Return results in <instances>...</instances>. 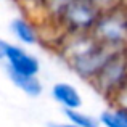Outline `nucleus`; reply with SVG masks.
Masks as SVG:
<instances>
[{
  "mask_svg": "<svg viewBox=\"0 0 127 127\" xmlns=\"http://www.w3.org/2000/svg\"><path fill=\"white\" fill-rule=\"evenodd\" d=\"M56 50L69 68L87 82H92L106 61L116 53L96 42L90 32L64 34L56 45Z\"/></svg>",
  "mask_w": 127,
  "mask_h": 127,
  "instance_id": "1",
  "label": "nucleus"
},
{
  "mask_svg": "<svg viewBox=\"0 0 127 127\" xmlns=\"http://www.w3.org/2000/svg\"><path fill=\"white\" fill-rule=\"evenodd\" d=\"M90 34L113 52H127V10L124 5L101 11Z\"/></svg>",
  "mask_w": 127,
  "mask_h": 127,
  "instance_id": "2",
  "label": "nucleus"
},
{
  "mask_svg": "<svg viewBox=\"0 0 127 127\" xmlns=\"http://www.w3.org/2000/svg\"><path fill=\"white\" fill-rule=\"evenodd\" d=\"M101 10L90 0H71L55 26L63 34H89L96 24Z\"/></svg>",
  "mask_w": 127,
  "mask_h": 127,
  "instance_id": "3",
  "label": "nucleus"
},
{
  "mask_svg": "<svg viewBox=\"0 0 127 127\" xmlns=\"http://www.w3.org/2000/svg\"><path fill=\"white\" fill-rule=\"evenodd\" d=\"M90 84L101 96L111 98L127 84V52H116Z\"/></svg>",
  "mask_w": 127,
  "mask_h": 127,
  "instance_id": "4",
  "label": "nucleus"
},
{
  "mask_svg": "<svg viewBox=\"0 0 127 127\" xmlns=\"http://www.w3.org/2000/svg\"><path fill=\"white\" fill-rule=\"evenodd\" d=\"M5 64L6 72H13V74L39 76V72H40L39 58L19 43H8Z\"/></svg>",
  "mask_w": 127,
  "mask_h": 127,
  "instance_id": "5",
  "label": "nucleus"
},
{
  "mask_svg": "<svg viewBox=\"0 0 127 127\" xmlns=\"http://www.w3.org/2000/svg\"><path fill=\"white\" fill-rule=\"evenodd\" d=\"M11 34L21 45H35L40 42V28L32 16H18L10 24Z\"/></svg>",
  "mask_w": 127,
  "mask_h": 127,
  "instance_id": "6",
  "label": "nucleus"
},
{
  "mask_svg": "<svg viewBox=\"0 0 127 127\" xmlns=\"http://www.w3.org/2000/svg\"><path fill=\"white\" fill-rule=\"evenodd\" d=\"M52 98L63 108V111L68 109H81L84 105L81 92L77 90V87L69 84V82H56L53 84L52 90Z\"/></svg>",
  "mask_w": 127,
  "mask_h": 127,
  "instance_id": "7",
  "label": "nucleus"
},
{
  "mask_svg": "<svg viewBox=\"0 0 127 127\" xmlns=\"http://www.w3.org/2000/svg\"><path fill=\"white\" fill-rule=\"evenodd\" d=\"M10 81L13 85L18 87L24 95L31 96V98H37L43 93V84L39 79V76H21V74H13V72H6Z\"/></svg>",
  "mask_w": 127,
  "mask_h": 127,
  "instance_id": "8",
  "label": "nucleus"
},
{
  "mask_svg": "<svg viewBox=\"0 0 127 127\" xmlns=\"http://www.w3.org/2000/svg\"><path fill=\"white\" fill-rule=\"evenodd\" d=\"M98 121L101 127H127V109L111 105L100 113Z\"/></svg>",
  "mask_w": 127,
  "mask_h": 127,
  "instance_id": "9",
  "label": "nucleus"
},
{
  "mask_svg": "<svg viewBox=\"0 0 127 127\" xmlns=\"http://www.w3.org/2000/svg\"><path fill=\"white\" fill-rule=\"evenodd\" d=\"M66 121L77 127H101L98 121V116H93L90 113H85L81 109H68L64 111Z\"/></svg>",
  "mask_w": 127,
  "mask_h": 127,
  "instance_id": "10",
  "label": "nucleus"
},
{
  "mask_svg": "<svg viewBox=\"0 0 127 127\" xmlns=\"http://www.w3.org/2000/svg\"><path fill=\"white\" fill-rule=\"evenodd\" d=\"M93 5H96L101 11H108V10H113L116 6L122 5L124 0H90Z\"/></svg>",
  "mask_w": 127,
  "mask_h": 127,
  "instance_id": "11",
  "label": "nucleus"
},
{
  "mask_svg": "<svg viewBox=\"0 0 127 127\" xmlns=\"http://www.w3.org/2000/svg\"><path fill=\"white\" fill-rule=\"evenodd\" d=\"M111 105H116V106H121V108L127 109V84L111 98Z\"/></svg>",
  "mask_w": 127,
  "mask_h": 127,
  "instance_id": "12",
  "label": "nucleus"
},
{
  "mask_svg": "<svg viewBox=\"0 0 127 127\" xmlns=\"http://www.w3.org/2000/svg\"><path fill=\"white\" fill-rule=\"evenodd\" d=\"M19 2H24V5H26V10H28L29 13H40L42 11V6H43V3L47 2V0H19Z\"/></svg>",
  "mask_w": 127,
  "mask_h": 127,
  "instance_id": "13",
  "label": "nucleus"
},
{
  "mask_svg": "<svg viewBox=\"0 0 127 127\" xmlns=\"http://www.w3.org/2000/svg\"><path fill=\"white\" fill-rule=\"evenodd\" d=\"M6 48H8V42L0 39V64L5 63V56H6Z\"/></svg>",
  "mask_w": 127,
  "mask_h": 127,
  "instance_id": "14",
  "label": "nucleus"
},
{
  "mask_svg": "<svg viewBox=\"0 0 127 127\" xmlns=\"http://www.w3.org/2000/svg\"><path fill=\"white\" fill-rule=\"evenodd\" d=\"M47 127H77V126H74V124H71V122L64 121V122H48Z\"/></svg>",
  "mask_w": 127,
  "mask_h": 127,
  "instance_id": "15",
  "label": "nucleus"
},
{
  "mask_svg": "<svg viewBox=\"0 0 127 127\" xmlns=\"http://www.w3.org/2000/svg\"><path fill=\"white\" fill-rule=\"evenodd\" d=\"M122 5H124V8L127 10V0H124V3H122Z\"/></svg>",
  "mask_w": 127,
  "mask_h": 127,
  "instance_id": "16",
  "label": "nucleus"
}]
</instances>
